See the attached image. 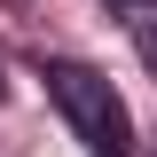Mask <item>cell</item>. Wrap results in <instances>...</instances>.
Returning a JSON list of instances; mask_svg holds the SVG:
<instances>
[{"instance_id":"7a4b0ae2","label":"cell","mask_w":157,"mask_h":157,"mask_svg":"<svg viewBox=\"0 0 157 157\" xmlns=\"http://www.w3.org/2000/svg\"><path fill=\"white\" fill-rule=\"evenodd\" d=\"M134 47H141V63H149V78H157V24H141V32H134Z\"/></svg>"},{"instance_id":"6da1fadb","label":"cell","mask_w":157,"mask_h":157,"mask_svg":"<svg viewBox=\"0 0 157 157\" xmlns=\"http://www.w3.org/2000/svg\"><path fill=\"white\" fill-rule=\"evenodd\" d=\"M47 94H55V110L78 126V141L94 157H126L134 126H126V102H118V86L102 71H86V63H47Z\"/></svg>"},{"instance_id":"3957f363","label":"cell","mask_w":157,"mask_h":157,"mask_svg":"<svg viewBox=\"0 0 157 157\" xmlns=\"http://www.w3.org/2000/svg\"><path fill=\"white\" fill-rule=\"evenodd\" d=\"M134 8H157V0H134Z\"/></svg>"}]
</instances>
